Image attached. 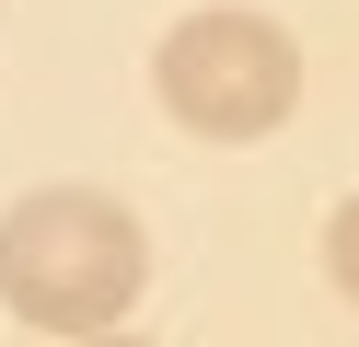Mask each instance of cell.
Instances as JSON below:
<instances>
[{"label": "cell", "mask_w": 359, "mask_h": 347, "mask_svg": "<svg viewBox=\"0 0 359 347\" xmlns=\"http://www.w3.org/2000/svg\"><path fill=\"white\" fill-rule=\"evenodd\" d=\"M151 81H163V116L186 139H266L302 104V46H290V23L243 12V0H209V12H186L163 35Z\"/></svg>", "instance_id": "obj_2"}, {"label": "cell", "mask_w": 359, "mask_h": 347, "mask_svg": "<svg viewBox=\"0 0 359 347\" xmlns=\"http://www.w3.org/2000/svg\"><path fill=\"white\" fill-rule=\"evenodd\" d=\"M151 290V231L104 185H35L0 220V313L35 336H116Z\"/></svg>", "instance_id": "obj_1"}, {"label": "cell", "mask_w": 359, "mask_h": 347, "mask_svg": "<svg viewBox=\"0 0 359 347\" xmlns=\"http://www.w3.org/2000/svg\"><path fill=\"white\" fill-rule=\"evenodd\" d=\"M81 347H140V336H81Z\"/></svg>", "instance_id": "obj_4"}, {"label": "cell", "mask_w": 359, "mask_h": 347, "mask_svg": "<svg viewBox=\"0 0 359 347\" xmlns=\"http://www.w3.org/2000/svg\"><path fill=\"white\" fill-rule=\"evenodd\" d=\"M325 278H336V290L359 301V197H348V208L325 220Z\"/></svg>", "instance_id": "obj_3"}]
</instances>
